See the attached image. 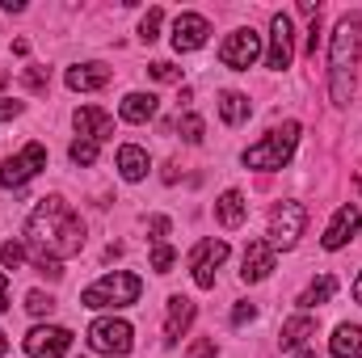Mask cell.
I'll use <instances>...</instances> for the list:
<instances>
[{
	"instance_id": "484cf974",
	"label": "cell",
	"mask_w": 362,
	"mask_h": 358,
	"mask_svg": "<svg viewBox=\"0 0 362 358\" xmlns=\"http://www.w3.org/2000/svg\"><path fill=\"white\" fill-rule=\"evenodd\" d=\"M160 25H165V13H160V8H148V13L139 17V38H144V42H156V38H160Z\"/></svg>"
},
{
	"instance_id": "e0dca14e",
	"label": "cell",
	"mask_w": 362,
	"mask_h": 358,
	"mask_svg": "<svg viewBox=\"0 0 362 358\" xmlns=\"http://www.w3.org/2000/svg\"><path fill=\"white\" fill-rule=\"evenodd\" d=\"M110 85V68L105 64H76L68 68V89L72 93H97Z\"/></svg>"
},
{
	"instance_id": "5bb4252c",
	"label": "cell",
	"mask_w": 362,
	"mask_h": 358,
	"mask_svg": "<svg viewBox=\"0 0 362 358\" xmlns=\"http://www.w3.org/2000/svg\"><path fill=\"white\" fill-rule=\"evenodd\" d=\"M72 122H76V135H81V139H93V144H105V139L114 135V118H110L101 105H81Z\"/></svg>"
},
{
	"instance_id": "ac0fdd59",
	"label": "cell",
	"mask_w": 362,
	"mask_h": 358,
	"mask_svg": "<svg viewBox=\"0 0 362 358\" xmlns=\"http://www.w3.org/2000/svg\"><path fill=\"white\" fill-rule=\"evenodd\" d=\"M215 219H219L228 232L240 228V224L249 219V202H245V194H240V190H223L219 202H215Z\"/></svg>"
},
{
	"instance_id": "4316f807",
	"label": "cell",
	"mask_w": 362,
	"mask_h": 358,
	"mask_svg": "<svg viewBox=\"0 0 362 358\" xmlns=\"http://www.w3.org/2000/svg\"><path fill=\"white\" fill-rule=\"evenodd\" d=\"M97 152H101V144H93V139H72V148H68L72 165H97Z\"/></svg>"
},
{
	"instance_id": "cb8c5ba5",
	"label": "cell",
	"mask_w": 362,
	"mask_h": 358,
	"mask_svg": "<svg viewBox=\"0 0 362 358\" xmlns=\"http://www.w3.org/2000/svg\"><path fill=\"white\" fill-rule=\"evenodd\" d=\"M333 295H337V278H333V274H320V278L299 295V308H303V312H308V308H320V304H329Z\"/></svg>"
},
{
	"instance_id": "8fae6325",
	"label": "cell",
	"mask_w": 362,
	"mask_h": 358,
	"mask_svg": "<svg viewBox=\"0 0 362 358\" xmlns=\"http://www.w3.org/2000/svg\"><path fill=\"white\" fill-rule=\"evenodd\" d=\"M72 350V333L64 325H38L25 333V354L30 358H64Z\"/></svg>"
},
{
	"instance_id": "f546056e",
	"label": "cell",
	"mask_w": 362,
	"mask_h": 358,
	"mask_svg": "<svg viewBox=\"0 0 362 358\" xmlns=\"http://www.w3.org/2000/svg\"><path fill=\"white\" fill-rule=\"evenodd\" d=\"M51 308H55L51 295H42V291H30V295H25V312H30V316H47Z\"/></svg>"
},
{
	"instance_id": "277c9868",
	"label": "cell",
	"mask_w": 362,
	"mask_h": 358,
	"mask_svg": "<svg viewBox=\"0 0 362 358\" xmlns=\"http://www.w3.org/2000/svg\"><path fill=\"white\" fill-rule=\"evenodd\" d=\"M295 148H299V122H282L278 131H270L266 139H257L253 148H245V169H262V173H270V169H286L291 165V156H295Z\"/></svg>"
},
{
	"instance_id": "52a82bcc",
	"label": "cell",
	"mask_w": 362,
	"mask_h": 358,
	"mask_svg": "<svg viewBox=\"0 0 362 358\" xmlns=\"http://www.w3.org/2000/svg\"><path fill=\"white\" fill-rule=\"evenodd\" d=\"M42 169H47V148L42 144H25L17 156H8L0 165V185L4 190H21L25 181H34Z\"/></svg>"
},
{
	"instance_id": "ba28073f",
	"label": "cell",
	"mask_w": 362,
	"mask_h": 358,
	"mask_svg": "<svg viewBox=\"0 0 362 358\" xmlns=\"http://www.w3.org/2000/svg\"><path fill=\"white\" fill-rule=\"evenodd\" d=\"M257 59H262V34L257 30H236L219 47V64L232 68V72H249Z\"/></svg>"
},
{
	"instance_id": "7a4b0ae2",
	"label": "cell",
	"mask_w": 362,
	"mask_h": 358,
	"mask_svg": "<svg viewBox=\"0 0 362 358\" xmlns=\"http://www.w3.org/2000/svg\"><path fill=\"white\" fill-rule=\"evenodd\" d=\"M358 47H362V17L358 13H346L333 30V42H329V97L333 105H350L354 97V64H358Z\"/></svg>"
},
{
	"instance_id": "e575fe53",
	"label": "cell",
	"mask_w": 362,
	"mask_h": 358,
	"mask_svg": "<svg viewBox=\"0 0 362 358\" xmlns=\"http://www.w3.org/2000/svg\"><path fill=\"white\" fill-rule=\"evenodd\" d=\"M189 354H194V358H211V354H219V350H215V342H194V346H189Z\"/></svg>"
},
{
	"instance_id": "f35d334b",
	"label": "cell",
	"mask_w": 362,
	"mask_h": 358,
	"mask_svg": "<svg viewBox=\"0 0 362 358\" xmlns=\"http://www.w3.org/2000/svg\"><path fill=\"white\" fill-rule=\"evenodd\" d=\"M4 350H8V342H4V333H0V358H4Z\"/></svg>"
},
{
	"instance_id": "7402d4cb",
	"label": "cell",
	"mask_w": 362,
	"mask_h": 358,
	"mask_svg": "<svg viewBox=\"0 0 362 358\" xmlns=\"http://www.w3.org/2000/svg\"><path fill=\"white\" fill-rule=\"evenodd\" d=\"M329 350H333V358H362V329L358 325H337Z\"/></svg>"
},
{
	"instance_id": "4fadbf2b",
	"label": "cell",
	"mask_w": 362,
	"mask_h": 358,
	"mask_svg": "<svg viewBox=\"0 0 362 358\" xmlns=\"http://www.w3.org/2000/svg\"><path fill=\"white\" fill-rule=\"evenodd\" d=\"M206 38H211V21L202 13H181L177 21H173V51L177 55L206 47Z\"/></svg>"
},
{
	"instance_id": "d4e9b609",
	"label": "cell",
	"mask_w": 362,
	"mask_h": 358,
	"mask_svg": "<svg viewBox=\"0 0 362 358\" xmlns=\"http://www.w3.org/2000/svg\"><path fill=\"white\" fill-rule=\"evenodd\" d=\"M177 131L185 144H202V131H206V122H202V114H194V110H185L177 118Z\"/></svg>"
},
{
	"instance_id": "d6a6232c",
	"label": "cell",
	"mask_w": 362,
	"mask_h": 358,
	"mask_svg": "<svg viewBox=\"0 0 362 358\" xmlns=\"http://www.w3.org/2000/svg\"><path fill=\"white\" fill-rule=\"evenodd\" d=\"M21 110H25L21 101H13V97H4V101H0V122H13V118H17Z\"/></svg>"
},
{
	"instance_id": "9c48e42d",
	"label": "cell",
	"mask_w": 362,
	"mask_h": 358,
	"mask_svg": "<svg viewBox=\"0 0 362 358\" xmlns=\"http://www.w3.org/2000/svg\"><path fill=\"white\" fill-rule=\"evenodd\" d=\"M228 241H198L194 249H189V270H194V282L202 287V291H211L215 287V270L228 262Z\"/></svg>"
},
{
	"instance_id": "603a6c76",
	"label": "cell",
	"mask_w": 362,
	"mask_h": 358,
	"mask_svg": "<svg viewBox=\"0 0 362 358\" xmlns=\"http://www.w3.org/2000/svg\"><path fill=\"white\" fill-rule=\"evenodd\" d=\"M249 114H253V105H249V97L236 89L219 93V118L228 122V127H240V122H249Z\"/></svg>"
},
{
	"instance_id": "4dcf8cb0",
	"label": "cell",
	"mask_w": 362,
	"mask_h": 358,
	"mask_svg": "<svg viewBox=\"0 0 362 358\" xmlns=\"http://www.w3.org/2000/svg\"><path fill=\"white\" fill-rule=\"evenodd\" d=\"M148 72H152L156 81H165V85H173V81H181V68H173L169 59H156V64H152Z\"/></svg>"
},
{
	"instance_id": "44dd1931",
	"label": "cell",
	"mask_w": 362,
	"mask_h": 358,
	"mask_svg": "<svg viewBox=\"0 0 362 358\" xmlns=\"http://www.w3.org/2000/svg\"><path fill=\"white\" fill-rule=\"evenodd\" d=\"M308 337H316V316L299 312V316H291V321L282 325V350H303Z\"/></svg>"
},
{
	"instance_id": "74e56055",
	"label": "cell",
	"mask_w": 362,
	"mask_h": 358,
	"mask_svg": "<svg viewBox=\"0 0 362 358\" xmlns=\"http://www.w3.org/2000/svg\"><path fill=\"white\" fill-rule=\"evenodd\" d=\"M295 358H316V350H295Z\"/></svg>"
},
{
	"instance_id": "d590c367",
	"label": "cell",
	"mask_w": 362,
	"mask_h": 358,
	"mask_svg": "<svg viewBox=\"0 0 362 358\" xmlns=\"http://www.w3.org/2000/svg\"><path fill=\"white\" fill-rule=\"evenodd\" d=\"M8 308V274H0V312Z\"/></svg>"
},
{
	"instance_id": "f1b7e54d",
	"label": "cell",
	"mask_w": 362,
	"mask_h": 358,
	"mask_svg": "<svg viewBox=\"0 0 362 358\" xmlns=\"http://www.w3.org/2000/svg\"><path fill=\"white\" fill-rule=\"evenodd\" d=\"M173 262H177V253H173L169 245H152V270H156V274H169Z\"/></svg>"
},
{
	"instance_id": "9a60e30c",
	"label": "cell",
	"mask_w": 362,
	"mask_h": 358,
	"mask_svg": "<svg viewBox=\"0 0 362 358\" xmlns=\"http://www.w3.org/2000/svg\"><path fill=\"white\" fill-rule=\"evenodd\" d=\"M274 262H278V253L270 249V241H249L245 262H240V278L245 282H262V278H270Z\"/></svg>"
},
{
	"instance_id": "d6986e66",
	"label": "cell",
	"mask_w": 362,
	"mask_h": 358,
	"mask_svg": "<svg viewBox=\"0 0 362 358\" xmlns=\"http://www.w3.org/2000/svg\"><path fill=\"white\" fill-rule=\"evenodd\" d=\"M156 97L152 93H127L122 97V105H118V114H122V122H135V127H144V122H152L156 118Z\"/></svg>"
},
{
	"instance_id": "8992f818",
	"label": "cell",
	"mask_w": 362,
	"mask_h": 358,
	"mask_svg": "<svg viewBox=\"0 0 362 358\" xmlns=\"http://www.w3.org/2000/svg\"><path fill=\"white\" fill-rule=\"evenodd\" d=\"M303 228H308V207H303V202H282V207L270 215V232H266V241H270L274 253H286V249L299 245Z\"/></svg>"
},
{
	"instance_id": "8d00e7d4",
	"label": "cell",
	"mask_w": 362,
	"mask_h": 358,
	"mask_svg": "<svg viewBox=\"0 0 362 358\" xmlns=\"http://www.w3.org/2000/svg\"><path fill=\"white\" fill-rule=\"evenodd\" d=\"M354 299H358V304H362V274H358V278H354Z\"/></svg>"
},
{
	"instance_id": "1f68e13d",
	"label": "cell",
	"mask_w": 362,
	"mask_h": 358,
	"mask_svg": "<svg viewBox=\"0 0 362 358\" xmlns=\"http://www.w3.org/2000/svg\"><path fill=\"white\" fill-rule=\"evenodd\" d=\"M148 232H152V245H165V236H169V219H165V215H152V219H148Z\"/></svg>"
},
{
	"instance_id": "6da1fadb",
	"label": "cell",
	"mask_w": 362,
	"mask_h": 358,
	"mask_svg": "<svg viewBox=\"0 0 362 358\" xmlns=\"http://www.w3.org/2000/svg\"><path fill=\"white\" fill-rule=\"evenodd\" d=\"M25 249L38 253V258L64 262V258H72V253L85 249V219L59 194L38 198V207L25 219Z\"/></svg>"
},
{
	"instance_id": "5b68a950",
	"label": "cell",
	"mask_w": 362,
	"mask_h": 358,
	"mask_svg": "<svg viewBox=\"0 0 362 358\" xmlns=\"http://www.w3.org/2000/svg\"><path fill=\"white\" fill-rule=\"evenodd\" d=\"M85 342H89L97 354H131V346H135V329L122 321V316H97L89 325V333H85Z\"/></svg>"
},
{
	"instance_id": "2e32d148",
	"label": "cell",
	"mask_w": 362,
	"mask_h": 358,
	"mask_svg": "<svg viewBox=\"0 0 362 358\" xmlns=\"http://www.w3.org/2000/svg\"><path fill=\"white\" fill-rule=\"evenodd\" d=\"M194 316H198L194 299H185V295H173L169 299V316H165V342L169 346H177L181 337H185V329L194 325Z\"/></svg>"
},
{
	"instance_id": "836d02e7",
	"label": "cell",
	"mask_w": 362,
	"mask_h": 358,
	"mask_svg": "<svg viewBox=\"0 0 362 358\" xmlns=\"http://www.w3.org/2000/svg\"><path fill=\"white\" fill-rule=\"evenodd\" d=\"M257 316V308L253 304H236V312H232V325H249Z\"/></svg>"
},
{
	"instance_id": "3957f363",
	"label": "cell",
	"mask_w": 362,
	"mask_h": 358,
	"mask_svg": "<svg viewBox=\"0 0 362 358\" xmlns=\"http://www.w3.org/2000/svg\"><path fill=\"white\" fill-rule=\"evenodd\" d=\"M139 295H144V282L131 270H114V274H101L97 282H89L81 291V304L93 308V312H101V308H131V304H139Z\"/></svg>"
},
{
	"instance_id": "30bf717a",
	"label": "cell",
	"mask_w": 362,
	"mask_h": 358,
	"mask_svg": "<svg viewBox=\"0 0 362 358\" xmlns=\"http://www.w3.org/2000/svg\"><path fill=\"white\" fill-rule=\"evenodd\" d=\"M295 59V25L286 13H274L270 17V47H266V64L274 72H286Z\"/></svg>"
},
{
	"instance_id": "ffe728a7",
	"label": "cell",
	"mask_w": 362,
	"mask_h": 358,
	"mask_svg": "<svg viewBox=\"0 0 362 358\" xmlns=\"http://www.w3.org/2000/svg\"><path fill=\"white\" fill-rule=\"evenodd\" d=\"M148 169H152V161H148V152L139 144H122L118 148V173H122V181H144Z\"/></svg>"
},
{
	"instance_id": "7c38bea8",
	"label": "cell",
	"mask_w": 362,
	"mask_h": 358,
	"mask_svg": "<svg viewBox=\"0 0 362 358\" xmlns=\"http://www.w3.org/2000/svg\"><path fill=\"white\" fill-rule=\"evenodd\" d=\"M362 228V211L354 202H346V207H337V215L329 219V228H325V236H320V245L329 249V253H337V249H346L350 241H354V232Z\"/></svg>"
},
{
	"instance_id": "83f0119b",
	"label": "cell",
	"mask_w": 362,
	"mask_h": 358,
	"mask_svg": "<svg viewBox=\"0 0 362 358\" xmlns=\"http://www.w3.org/2000/svg\"><path fill=\"white\" fill-rule=\"evenodd\" d=\"M25 258H30V249H25L21 241H8V245H0V266H4V270H17Z\"/></svg>"
}]
</instances>
